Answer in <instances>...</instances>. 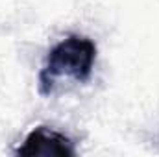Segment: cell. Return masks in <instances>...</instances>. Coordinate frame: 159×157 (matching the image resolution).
<instances>
[{"label": "cell", "instance_id": "cell-1", "mask_svg": "<svg viewBox=\"0 0 159 157\" xmlns=\"http://www.w3.org/2000/svg\"><path fill=\"white\" fill-rule=\"evenodd\" d=\"M96 61V44L94 41L70 34L57 44H54L46 56V61L39 72V94L50 96L56 85V79L61 76L74 78L76 81H87L93 74Z\"/></svg>", "mask_w": 159, "mask_h": 157}, {"label": "cell", "instance_id": "cell-2", "mask_svg": "<svg viewBox=\"0 0 159 157\" xmlns=\"http://www.w3.org/2000/svg\"><path fill=\"white\" fill-rule=\"evenodd\" d=\"M15 155L22 157H72L76 155V148L74 142L46 126H37L34 128L26 139L22 141V144L15 150Z\"/></svg>", "mask_w": 159, "mask_h": 157}]
</instances>
